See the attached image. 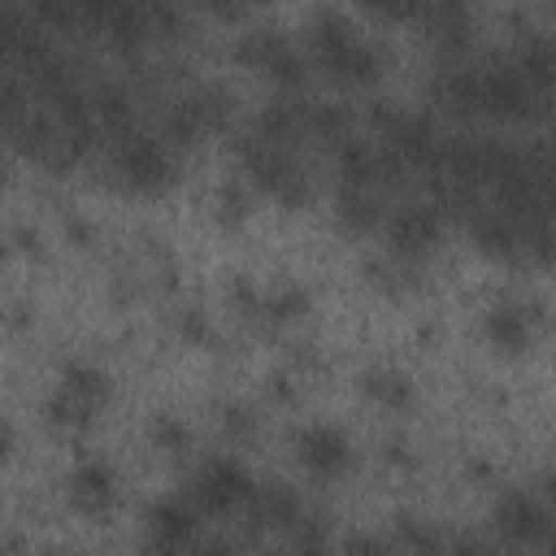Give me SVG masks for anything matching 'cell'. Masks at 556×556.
Wrapping results in <instances>:
<instances>
[{
	"label": "cell",
	"mask_w": 556,
	"mask_h": 556,
	"mask_svg": "<svg viewBox=\"0 0 556 556\" xmlns=\"http://www.w3.org/2000/svg\"><path fill=\"white\" fill-rule=\"evenodd\" d=\"M521 252L534 256V261H552L556 256V213L521 222Z\"/></svg>",
	"instance_id": "cell-25"
},
{
	"label": "cell",
	"mask_w": 556,
	"mask_h": 556,
	"mask_svg": "<svg viewBox=\"0 0 556 556\" xmlns=\"http://www.w3.org/2000/svg\"><path fill=\"white\" fill-rule=\"evenodd\" d=\"M300 460L313 469V473H339L348 465V439L334 430V426H308L300 430Z\"/></svg>",
	"instance_id": "cell-11"
},
{
	"label": "cell",
	"mask_w": 556,
	"mask_h": 556,
	"mask_svg": "<svg viewBox=\"0 0 556 556\" xmlns=\"http://www.w3.org/2000/svg\"><path fill=\"white\" fill-rule=\"evenodd\" d=\"M478 78H482V113L513 122V117H526L534 109V87L517 74L513 61L486 65V70H478Z\"/></svg>",
	"instance_id": "cell-5"
},
{
	"label": "cell",
	"mask_w": 556,
	"mask_h": 556,
	"mask_svg": "<svg viewBox=\"0 0 556 556\" xmlns=\"http://www.w3.org/2000/svg\"><path fill=\"white\" fill-rule=\"evenodd\" d=\"M369 391H374L378 400H387V404H404V400H408V382H404L400 374H391V369L369 374Z\"/></svg>",
	"instance_id": "cell-29"
},
{
	"label": "cell",
	"mask_w": 556,
	"mask_h": 556,
	"mask_svg": "<svg viewBox=\"0 0 556 556\" xmlns=\"http://www.w3.org/2000/svg\"><path fill=\"white\" fill-rule=\"evenodd\" d=\"M495 526H500V534L513 539V543H534V539H547V534H552V521H547L543 504L530 500V495H521V491L500 500Z\"/></svg>",
	"instance_id": "cell-9"
},
{
	"label": "cell",
	"mask_w": 556,
	"mask_h": 556,
	"mask_svg": "<svg viewBox=\"0 0 556 556\" xmlns=\"http://www.w3.org/2000/svg\"><path fill=\"white\" fill-rule=\"evenodd\" d=\"M239 213H248V195L230 182V187H222V217H239Z\"/></svg>",
	"instance_id": "cell-32"
},
{
	"label": "cell",
	"mask_w": 556,
	"mask_h": 556,
	"mask_svg": "<svg viewBox=\"0 0 556 556\" xmlns=\"http://www.w3.org/2000/svg\"><path fill=\"white\" fill-rule=\"evenodd\" d=\"M91 109H96V122H104V130H113V139L130 130L135 109H130V91H126V87L100 83V87L91 91Z\"/></svg>",
	"instance_id": "cell-18"
},
{
	"label": "cell",
	"mask_w": 556,
	"mask_h": 556,
	"mask_svg": "<svg viewBox=\"0 0 556 556\" xmlns=\"http://www.w3.org/2000/svg\"><path fill=\"white\" fill-rule=\"evenodd\" d=\"M113 174L135 187V191H161L174 178V161L165 152V139L143 135V130H126L113 139Z\"/></svg>",
	"instance_id": "cell-2"
},
{
	"label": "cell",
	"mask_w": 556,
	"mask_h": 556,
	"mask_svg": "<svg viewBox=\"0 0 556 556\" xmlns=\"http://www.w3.org/2000/svg\"><path fill=\"white\" fill-rule=\"evenodd\" d=\"M308 130V109L295 104V100H274L256 113V139L261 143H274V148H287L291 139H300Z\"/></svg>",
	"instance_id": "cell-12"
},
{
	"label": "cell",
	"mask_w": 556,
	"mask_h": 556,
	"mask_svg": "<svg viewBox=\"0 0 556 556\" xmlns=\"http://www.w3.org/2000/svg\"><path fill=\"white\" fill-rule=\"evenodd\" d=\"M339 222L352 226V230H369L382 222V204L374 191H361V187H343L339 195Z\"/></svg>",
	"instance_id": "cell-21"
},
{
	"label": "cell",
	"mask_w": 556,
	"mask_h": 556,
	"mask_svg": "<svg viewBox=\"0 0 556 556\" xmlns=\"http://www.w3.org/2000/svg\"><path fill=\"white\" fill-rule=\"evenodd\" d=\"M434 100H439L447 113H456V117L482 113V78H478V70H469V65H447V70L434 78Z\"/></svg>",
	"instance_id": "cell-10"
},
{
	"label": "cell",
	"mask_w": 556,
	"mask_h": 556,
	"mask_svg": "<svg viewBox=\"0 0 556 556\" xmlns=\"http://www.w3.org/2000/svg\"><path fill=\"white\" fill-rule=\"evenodd\" d=\"M552 491H556V486H552Z\"/></svg>",
	"instance_id": "cell-38"
},
{
	"label": "cell",
	"mask_w": 556,
	"mask_h": 556,
	"mask_svg": "<svg viewBox=\"0 0 556 556\" xmlns=\"http://www.w3.org/2000/svg\"><path fill=\"white\" fill-rule=\"evenodd\" d=\"M239 56L252 61L256 70H265L269 78H278L282 87H300V83H304V56H300V48H295L282 30H274V26L252 30V35L239 43Z\"/></svg>",
	"instance_id": "cell-4"
},
{
	"label": "cell",
	"mask_w": 556,
	"mask_h": 556,
	"mask_svg": "<svg viewBox=\"0 0 556 556\" xmlns=\"http://www.w3.org/2000/svg\"><path fill=\"white\" fill-rule=\"evenodd\" d=\"M243 165H248V174L265 187V191H274L282 204H304L308 200V178L300 174V165L291 161V152L287 148H274V143H261V139H252L248 148H243Z\"/></svg>",
	"instance_id": "cell-3"
},
{
	"label": "cell",
	"mask_w": 556,
	"mask_h": 556,
	"mask_svg": "<svg viewBox=\"0 0 556 556\" xmlns=\"http://www.w3.org/2000/svg\"><path fill=\"white\" fill-rule=\"evenodd\" d=\"M473 239H478V248L486 252V256H517L521 252V226L508 217V213H486V208H478L473 217Z\"/></svg>",
	"instance_id": "cell-14"
},
{
	"label": "cell",
	"mask_w": 556,
	"mask_h": 556,
	"mask_svg": "<svg viewBox=\"0 0 556 556\" xmlns=\"http://www.w3.org/2000/svg\"><path fill=\"white\" fill-rule=\"evenodd\" d=\"M152 434H156V443H165V447H182V443H187V430H182L174 417H156Z\"/></svg>",
	"instance_id": "cell-30"
},
{
	"label": "cell",
	"mask_w": 556,
	"mask_h": 556,
	"mask_svg": "<svg viewBox=\"0 0 556 556\" xmlns=\"http://www.w3.org/2000/svg\"><path fill=\"white\" fill-rule=\"evenodd\" d=\"M148 521H152V534H156V543H169V547H178V543H187L191 539V530H195V508L187 504V500H161V504H152V513H148Z\"/></svg>",
	"instance_id": "cell-16"
},
{
	"label": "cell",
	"mask_w": 556,
	"mask_h": 556,
	"mask_svg": "<svg viewBox=\"0 0 556 556\" xmlns=\"http://www.w3.org/2000/svg\"><path fill=\"white\" fill-rule=\"evenodd\" d=\"M269 308H274V317H295V313L304 308V295L287 287V291H278V295L269 300Z\"/></svg>",
	"instance_id": "cell-31"
},
{
	"label": "cell",
	"mask_w": 556,
	"mask_h": 556,
	"mask_svg": "<svg viewBox=\"0 0 556 556\" xmlns=\"http://www.w3.org/2000/svg\"><path fill=\"white\" fill-rule=\"evenodd\" d=\"M291 552L295 556H321L326 552V521L321 517H295V526H291Z\"/></svg>",
	"instance_id": "cell-26"
},
{
	"label": "cell",
	"mask_w": 556,
	"mask_h": 556,
	"mask_svg": "<svg viewBox=\"0 0 556 556\" xmlns=\"http://www.w3.org/2000/svg\"><path fill=\"white\" fill-rule=\"evenodd\" d=\"M308 48L343 83H369L382 70V52L369 39H361L348 26V17H339L330 9H321V13L308 17Z\"/></svg>",
	"instance_id": "cell-1"
},
{
	"label": "cell",
	"mask_w": 556,
	"mask_h": 556,
	"mask_svg": "<svg viewBox=\"0 0 556 556\" xmlns=\"http://www.w3.org/2000/svg\"><path fill=\"white\" fill-rule=\"evenodd\" d=\"M387 235H391V248L400 256L430 252L434 239H439V213H434V204H404V208H395L391 222H387Z\"/></svg>",
	"instance_id": "cell-8"
},
{
	"label": "cell",
	"mask_w": 556,
	"mask_h": 556,
	"mask_svg": "<svg viewBox=\"0 0 556 556\" xmlns=\"http://www.w3.org/2000/svg\"><path fill=\"white\" fill-rule=\"evenodd\" d=\"M61 387H65L70 395L87 400V404H100V400L109 395V378H104L96 365H83V361L65 365V374H61Z\"/></svg>",
	"instance_id": "cell-24"
},
{
	"label": "cell",
	"mask_w": 556,
	"mask_h": 556,
	"mask_svg": "<svg viewBox=\"0 0 556 556\" xmlns=\"http://www.w3.org/2000/svg\"><path fill=\"white\" fill-rule=\"evenodd\" d=\"M348 556H391V552H387L378 539H365V534H361V539L348 543Z\"/></svg>",
	"instance_id": "cell-33"
},
{
	"label": "cell",
	"mask_w": 556,
	"mask_h": 556,
	"mask_svg": "<svg viewBox=\"0 0 556 556\" xmlns=\"http://www.w3.org/2000/svg\"><path fill=\"white\" fill-rule=\"evenodd\" d=\"M456 556H495L486 543H473V539H460L456 543Z\"/></svg>",
	"instance_id": "cell-35"
},
{
	"label": "cell",
	"mask_w": 556,
	"mask_h": 556,
	"mask_svg": "<svg viewBox=\"0 0 556 556\" xmlns=\"http://www.w3.org/2000/svg\"><path fill=\"white\" fill-rule=\"evenodd\" d=\"M517 74L534 87V91H552L556 87V43H547L543 35H526L513 52Z\"/></svg>",
	"instance_id": "cell-13"
},
{
	"label": "cell",
	"mask_w": 556,
	"mask_h": 556,
	"mask_svg": "<svg viewBox=\"0 0 556 556\" xmlns=\"http://www.w3.org/2000/svg\"><path fill=\"white\" fill-rule=\"evenodd\" d=\"M187 104H191V113H195V122H200V130H217V126H226V117H230V96L222 91V87H195L191 96H182Z\"/></svg>",
	"instance_id": "cell-22"
},
{
	"label": "cell",
	"mask_w": 556,
	"mask_h": 556,
	"mask_svg": "<svg viewBox=\"0 0 556 556\" xmlns=\"http://www.w3.org/2000/svg\"><path fill=\"white\" fill-rule=\"evenodd\" d=\"M348 126H352V109L339 104V100H317L308 104V130L321 135V139H348Z\"/></svg>",
	"instance_id": "cell-23"
},
{
	"label": "cell",
	"mask_w": 556,
	"mask_h": 556,
	"mask_svg": "<svg viewBox=\"0 0 556 556\" xmlns=\"http://www.w3.org/2000/svg\"><path fill=\"white\" fill-rule=\"evenodd\" d=\"M91 408H96V404H87V400L70 395L65 387H61V391L48 400V417H52L56 426H83V421L91 417Z\"/></svg>",
	"instance_id": "cell-27"
},
{
	"label": "cell",
	"mask_w": 556,
	"mask_h": 556,
	"mask_svg": "<svg viewBox=\"0 0 556 556\" xmlns=\"http://www.w3.org/2000/svg\"><path fill=\"white\" fill-rule=\"evenodd\" d=\"M191 495H195V504L208 508V513H230V508H239L243 500H252L256 486H252V478H248L235 460H208V465L195 473Z\"/></svg>",
	"instance_id": "cell-6"
},
{
	"label": "cell",
	"mask_w": 556,
	"mask_h": 556,
	"mask_svg": "<svg viewBox=\"0 0 556 556\" xmlns=\"http://www.w3.org/2000/svg\"><path fill=\"white\" fill-rule=\"evenodd\" d=\"M252 513H256V521H265V526H295V517H300V500H295V491L291 486H282V482H269V486H261L256 495H252Z\"/></svg>",
	"instance_id": "cell-19"
},
{
	"label": "cell",
	"mask_w": 556,
	"mask_h": 556,
	"mask_svg": "<svg viewBox=\"0 0 556 556\" xmlns=\"http://www.w3.org/2000/svg\"><path fill=\"white\" fill-rule=\"evenodd\" d=\"M70 500L78 508H87V513L109 508V500H113V469L104 460H83L70 473Z\"/></svg>",
	"instance_id": "cell-15"
},
{
	"label": "cell",
	"mask_w": 556,
	"mask_h": 556,
	"mask_svg": "<svg viewBox=\"0 0 556 556\" xmlns=\"http://www.w3.org/2000/svg\"><path fill=\"white\" fill-rule=\"evenodd\" d=\"M552 139H556V109H552Z\"/></svg>",
	"instance_id": "cell-37"
},
{
	"label": "cell",
	"mask_w": 556,
	"mask_h": 556,
	"mask_svg": "<svg viewBox=\"0 0 556 556\" xmlns=\"http://www.w3.org/2000/svg\"><path fill=\"white\" fill-rule=\"evenodd\" d=\"M547 543H552V556H556V530H552V534H547Z\"/></svg>",
	"instance_id": "cell-36"
},
{
	"label": "cell",
	"mask_w": 556,
	"mask_h": 556,
	"mask_svg": "<svg viewBox=\"0 0 556 556\" xmlns=\"http://www.w3.org/2000/svg\"><path fill=\"white\" fill-rule=\"evenodd\" d=\"M486 334H491V343H500V348H508V352L526 348V343H530V317H526V308H513V304L495 308V313L486 317Z\"/></svg>",
	"instance_id": "cell-20"
},
{
	"label": "cell",
	"mask_w": 556,
	"mask_h": 556,
	"mask_svg": "<svg viewBox=\"0 0 556 556\" xmlns=\"http://www.w3.org/2000/svg\"><path fill=\"white\" fill-rule=\"evenodd\" d=\"M339 178H343V187L369 191L378 182V148H369L361 139H343L339 143Z\"/></svg>",
	"instance_id": "cell-17"
},
{
	"label": "cell",
	"mask_w": 556,
	"mask_h": 556,
	"mask_svg": "<svg viewBox=\"0 0 556 556\" xmlns=\"http://www.w3.org/2000/svg\"><path fill=\"white\" fill-rule=\"evenodd\" d=\"M195 556H235V547H230L226 539H208V543L195 547Z\"/></svg>",
	"instance_id": "cell-34"
},
{
	"label": "cell",
	"mask_w": 556,
	"mask_h": 556,
	"mask_svg": "<svg viewBox=\"0 0 556 556\" xmlns=\"http://www.w3.org/2000/svg\"><path fill=\"white\" fill-rule=\"evenodd\" d=\"M400 539L417 552V556H434L439 552V534L426 526V521H413V517H400Z\"/></svg>",
	"instance_id": "cell-28"
},
{
	"label": "cell",
	"mask_w": 556,
	"mask_h": 556,
	"mask_svg": "<svg viewBox=\"0 0 556 556\" xmlns=\"http://www.w3.org/2000/svg\"><path fill=\"white\" fill-rule=\"evenodd\" d=\"M382 139H387V148H391L408 169H430V174H434V161H439L443 139L434 135V122H430L426 113H400Z\"/></svg>",
	"instance_id": "cell-7"
}]
</instances>
